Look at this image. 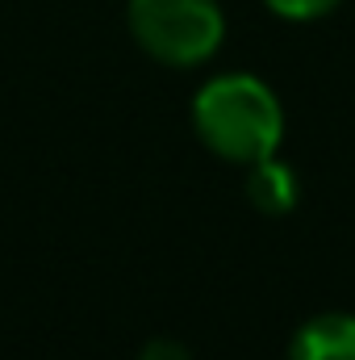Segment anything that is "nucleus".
I'll list each match as a JSON object with an SVG mask.
<instances>
[{"mask_svg": "<svg viewBox=\"0 0 355 360\" xmlns=\"http://www.w3.org/2000/svg\"><path fill=\"white\" fill-rule=\"evenodd\" d=\"M192 126L213 155L251 168L280 151L284 109L260 76L226 72L192 96Z\"/></svg>", "mask_w": 355, "mask_h": 360, "instance_id": "f257e3e1", "label": "nucleus"}, {"mask_svg": "<svg viewBox=\"0 0 355 360\" xmlns=\"http://www.w3.org/2000/svg\"><path fill=\"white\" fill-rule=\"evenodd\" d=\"M126 21L134 42L163 68H196L226 38L217 0H126Z\"/></svg>", "mask_w": 355, "mask_h": 360, "instance_id": "f03ea898", "label": "nucleus"}, {"mask_svg": "<svg viewBox=\"0 0 355 360\" xmlns=\"http://www.w3.org/2000/svg\"><path fill=\"white\" fill-rule=\"evenodd\" d=\"M288 360H355V314H314L297 327Z\"/></svg>", "mask_w": 355, "mask_h": 360, "instance_id": "7ed1b4c3", "label": "nucleus"}, {"mask_svg": "<svg viewBox=\"0 0 355 360\" xmlns=\"http://www.w3.org/2000/svg\"><path fill=\"white\" fill-rule=\"evenodd\" d=\"M301 188H297V172L288 164H280L276 155H267L260 164H251V176H247V201L260 210V214H288L297 205Z\"/></svg>", "mask_w": 355, "mask_h": 360, "instance_id": "20e7f679", "label": "nucleus"}, {"mask_svg": "<svg viewBox=\"0 0 355 360\" xmlns=\"http://www.w3.org/2000/svg\"><path fill=\"white\" fill-rule=\"evenodd\" d=\"M264 4L284 21H318V17L335 13L343 0H264Z\"/></svg>", "mask_w": 355, "mask_h": 360, "instance_id": "39448f33", "label": "nucleus"}, {"mask_svg": "<svg viewBox=\"0 0 355 360\" xmlns=\"http://www.w3.org/2000/svg\"><path fill=\"white\" fill-rule=\"evenodd\" d=\"M138 360H192V356H188V348H184L180 340H151V344L138 352Z\"/></svg>", "mask_w": 355, "mask_h": 360, "instance_id": "423d86ee", "label": "nucleus"}]
</instances>
